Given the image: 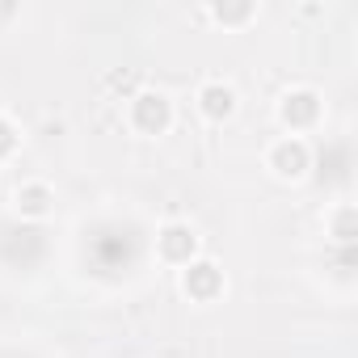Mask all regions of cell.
<instances>
[{
	"label": "cell",
	"instance_id": "6da1fadb",
	"mask_svg": "<svg viewBox=\"0 0 358 358\" xmlns=\"http://www.w3.org/2000/svg\"><path fill=\"white\" fill-rule=\"evenodd\" d=\"M139 257V236L131 228H101L93 236V266L101 274H118Z\"/></svg>",
	"mask_w": 358,
	"mask_h": 358
},
{
	"label": "cell",
	"instance_id": "9c48e42d",
	"mask_svg": "<svg viewBox=\"0 0 358 358\" xmlns=\"http://www.w3.org/2000/svg\"><path fill=\"white\" fill-rule=\"evenodd\" d=\"M17 203H22V207H26L30 215H38V211L47 207V190H38V186H34V190H26V194H22Z\"/></svg>",
	"mask_w": 358,
	"mask_h": 358
},
{
	"label": "cell",
	"instance_id": "3957f363",
	"mask_svg": "<svg viewBox=\"0 0 358 358\" xmlns=\"http://www.w3.org/2000/svg\"><path fill=\"white\" fill-rule=\"evenodd\" d=\"M135 122H139L143 131H160V127L169 122L164 97H139V101H135Z\"/></svg>",
	"mask_w": 358,
	"mask_h": 358
},
{
	"label": "cell",
	"instance_id": "ba28073f",
	"mask_svg": "<svg viewBox=\"0 0 358 358\" xmlns=\"http://www.w3.org/2000/svg\"><path fill=\"white\" fill-rule=\"evenodd\" d=\"M203 110H207L211 118L232 114V93H228V89H220V85H215V89H207V93H203Z\"/></svg>",
	"mask_w": 358,
	"mask_h": 358
},
{
	"label": "cell",
	"instance_id": "8992f818",
	"mask_svg": "<svg viewBox=\"0 0 358 358\" xmlns=\"http://www.w3.org/2000/svg\"><path fill=\"white\" fill-rule=\"evenodd\" d=\"M160 249H164V257H190L194 236H190L186 228H169V232L160 236Z\"/></svg>",
	"mask_w": 358,
	"mask_h": 358
},
{
	"label": "cell",
	"instance_id": "7a4b0ae2",
	"mask_svg": "<svg viewBox=\"0 0 358 358\" xmlns=\"http://www.w3.org/2000/svg\"><path fill=\"white\" fill-rule=\"evenodd\" d=\"M5 253H9L13 262H22V266L38 262V257H43V232H38V228H9V232H5Z\"/></svg>",
	"mask_w": 358,
	"mask_h": 358
},
{
	"label": "cell",
	"instance_id": "8fae6325",
	"mask_svg": "<svg viewBox=\"0 0 358 358\" xmlns=\"http://www.w3.org/2000/svg\"><path fill=\"white\" fill-rule=\"evenodd\" d=\"M9 148H13V131L0 122V152H9Z\"/></svg>",
	"mask_w": 358,
	"mask_h": 358
},
{
	"label": "cell",
	"instance_id": "277c9868",
	"mask_svg": "<svg viewBox=\"0 0 358 358\" xmlns=\"http://www.w3.org/2000/svg\"><path fill=\"white\" fill-rule=\"evenodd\" d=\"M274 164H278V173L299 177V173L308 169V152H303V143H282V148L274 152Z\"/></svg>",
	"mask_w": 358,
	"mask_h": 358
},
{
	"label": "cell",
	"instance_id": "52a82bcc",
	"mask_svg": "<svg viewBox=\"0 0 358 358\" xmlns=\"http://www.w3.org/2000/svg\"><path fill=\"white\" fill-rule=\"evenodd\" d=\"M186 287H190L194 295H211V291L220 287V274H215V266H194V270L186 274Z\"/></svg>",
	"mask_w": 358,
	"mask_h": 358
},
{
	"label": "cell",
	"instance_id": "5b68a950",
	"mask_svg": "<svg viewBox=\"0 0 358 358\" xmlns=\"http://www.w3.org/2000/svg\"><path fill=\"white\" fill-rule=\"evenodd\" d=\"M282 114H287V122L303 127V122H312V118H316V97H312V93H295V97H287Z\"/></svg>",
	"mask_w": 358,
	"mask_h": 358
},
{
	"label": "cell",
	"instance_id": "30bf717a",
	"mask_svg": "<svg viewBox=\"0 0 358 358\" xmlns=\"http://www.w3.org/2000/svg\"><path fill=\"white\" fill-rule=\"evenodd\" d=\"M337 236H341V245H354V211H341V220H337Z\"/></svg>",
	"mask_w": 358,
	"mask_h": 358
}]
</instances>
